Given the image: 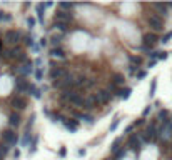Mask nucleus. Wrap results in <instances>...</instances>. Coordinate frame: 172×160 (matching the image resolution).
Listing matches in <instances>:
<instances>
[{"mask_svg":"<svg viewBox=\"0 0 172 160\" xmlns=\"http://www.w3.org/2000/svg\"><path fill=\"white\" fill-rule=\"evenodd\" d=\"M3 157H5V155H3L2 152H0V160H3Z\"/></svg>","mask_w":172,"mask_h":160,"instance_id":"8fccbe9b","label":"nucleus"},{"mask_svg":"<svg viewBox=\"0 0 172 160\" xmlns=\"http://www.w3.org/2000/svg\"><path fill=\"white\" fill-rule=\"evenodd\" d=\"M34 120H35V115H32L30 118H28V124H27V129H30L32 125H34Z\"/></svg>","mask_w":172,"mask_h":160,"instance_id":"e433bc0d","label":"nucleus"},{"mask_svg":"<svg viewBox=\"0 0 172 160\" xmlns=\"http://www.w3.org/2000/svg\"><path fill=\"white\" fill-rule=\"evenodd\" d=\"M130 93H132V90H130L129 87H127V88H119L117 95L120 97V98H124V100H127V98L130 97Z\"/></svg>","mask_w":172,"mask_h":160,"instance_id":"dca6fc26","label":"nucleus"},{"mask_svg":"<svg viewBox=\"0 0 172 160\" xmlns=\"http://www.w3.org/2000/svg\"><path fill=\"white\" fill-rule=\"evenodd\" d=\"M2 138H3V142H5L7 145H15V143H17V133H15L14 130H10V129L3 130Z\"/></svg>","mask_w":172,"mask_h":160,"instance_id":"20e7f679","label":"nucleus"},{"mask_svg":"<svg viewBox=\"0 0 172 160\" xmlns=\"http://www.w3.org/2000/svg\"><path fill=\"white\" fill-rule=\"evenodd\" d=\"M120 142H122V138H115V140L112 142V145H110V150H112L114 154H117V152H119V145H120Z\"/></svg>","mask_w":172,"mask_h":160,"instance_id":"412c9836","label":"nucleus"},{"mask_svg":"<svg viewBox=\"0 0 172 160\" xmlns=\"http://www.w3.org/2000/svg\"><path fill=\"white\" fill-rule=\"evenodd\" d=\"M39 43H40V47H45V45H47V39H45V37H42Z\"/></svg>","mask_w":172,"mask_h":160,"instance_id":"79ce46f5","label":"nucleus"},{"mask_svg":"<svg viewBox=\"0 0 172 160\" xmlns=\"http://www.w3.org/2000/svg\"><path fill=\"white\" fill-rule=\"evenodd\" d=\"M132 130H134V124H130V125H127V127H125V130H124V132H125V133H130Z\"/></svg>","mask_w":172,"mask_h":160,"instance_id":"58836bf2","label":"nucleus"},{"mask_svg":"<svg viewBox=\"0 0 172 160\" xmlns=\"http://www.w3.org/2000/svg\"><path fill=\"white\" fill-rule=\"evenodd\" d=\"M28 87H30V84L25 80V77H19V79L15 80V90H17L19 93L28 92Z\"/></svg>","mask_w":172,"mask_h":160,"instance_id":"423d86ee","label":"nucleus"},{"mask_svg":"<svg viewBox=\"0 0 172 160\" xmlns=\"http://www.w3.org/2000/svg\"><path fill=\"white\" fill-rule=\"evenodd\" d=\"M155 88H157V79H154L152 84H150V88H149V95H150V97L155 95Z\"/></svg>","mask_w":172,"mask_h":160,"instance_id":"5701e85b","label":"nucleus"},{"mask_svg":"<svg viewBox=\"0 0 172 160\" xmlns=\"http://www.w3.org/2000/svg\"><path fill=\"white\" fill-rule=\"evenodd\" d=\"M60 42H62V37H59V35H54V37L50 39V43H52V45H59Z\"/></svg>","mask_w":172,"mask_h":160,"instance_id":"c85d7f7f","label":"nucleus"},{"mask_svg":"<svg viewBox=\"0 0 172 160\" xmlns=\"http://www.w3.org/2000/svg\"><path fill=\"white\" fill-rule=\"evenodd\" d=\"M27 25L30 27V28H34V27H35V18H34V17H28V18H27Z\"/></svg>","mask_w":172,"mask_h":160,"instance_id":"2f4dec72","label":"nucleus"},{"mask_svg":"<svg viewBox=\"0 0 172 160\" xmlns=\"http://www.w3.org/2000/svg\"><path fill=\"white\" fill-rule=\"evenodd\" d=\"M70 18H72V14H70V12L59 10V12L55 14V22H64V23H67Z\"/></svg>","mask_w":172,"mask_h":160,"instance_id":"6e6552de","label":"nucleus"},{"mask_svg":"<svg viewBox=\"0 0 172 160\" xmlns=\"http://www.w3.org/2000/svg\"><path fill=\"white\" fill-rule=\"evenodd\" d=\"M20 37H22V34L19 30H7L5 32V40L10 43H17L20 40Z\"/></svg>","mask_w":172,"mask_h":160,"instance_id":"0eeeda50","label":"nucleus"},{"mask_svg":"<svg viewBox=\"0 0 172 160\" xmlns=\"http://www.w3.org/2000/svg\"><path fill=\"white\" fill-rule=\"evenodd\" d=\"M97 102L99 104H107V102L110 100V92L109 90H100V92H97Z\"/></svg>","mask_w":172,"mask_h":160,"instance_id":"9b49d317","label":"nucleus"},{"mask_svg":"<svg viewBox=\"0 0 172 160\" xmlns=\"http://www.w3.org/2000/svg\"><path fill=\"white\" fill-rule=\"evenodd\" d=\"M32 60H25V65H20V67H17V72L20 73V75H28V73H32Z\"/></svg>","mask_w":172,"mask_h":160,"instance_id":"1a4fd4ad","label":"nucleus"},{"mask_svg":"<svg viewBox=\"0 0 172 160\" xmlns=\"http://www.w3.org/2000/svg\"><path fill=\"white\" fill-rule=\"evenodd\" d=\"M14 157H15V158L20 157V150H15V152H14Z\"/></svg>","mask_w":172,"mask_h":160,"instance_id":"49530a36","label":"nucleus"},{"mask_svg":"<svg viewBox=\"0 0 172 160\" xmlns=\"http://www.w3.org/2000/svg\"><path fill=\"white\" fill-rule=\"evenodd\" d=\"M170 125H172V120H170Z\"/></svg>","mask_w":172,"mask_h":160,"instance_id":"3c124183","label":"nucleus"},{"mask_svg":"<svg viewBox=\"0 0 172 160\" xmlns=\"http://www.w3.org/2000/svg\"><path fill=\"white\" fill-rule=\"evenodd\" d=\"M170 39H172V30H170V32H167V34L162 37L161 42H162V43H169V42H170Z\"/></svg>","mask_w":172,"mask_h":160,"instance_id":"bb28decb","label":"nucleus"},{"mask_svg":"<svg viewBox=\"0 0 172 160\" xmlns=\"http://www.w3.org/2000/svg\"><path fill=\"white\" fill-rule=\"evenodd\" d=\"M28 142H30V133L27 132L25 135H23V138H22V142H20V143H22V147H27Z\"/></svg>","mask_w":172,"mask_h":160,"instance_id":"cd10ccee","label":"nucleus"},{"mask_svg":"<svg viewBox=\"0 0 172 160\" xmlns=\"http://www.w3.org/2000/svg\"><path fill=\"white\" fill-rule=\"evenodd\" d=\"M139 143H141V135L137 133H132L129 137V140H127V147H132V149H137Z\"/></svg>","mask_w":172,"mask_h":160,"instance_id":"ddd939ff","label":"nucleus"},{"mask_svg":"<svg viewBox=\"0 0 172 160\" xmlns=\"http://www.w3.org/2000/svg\"><path fill=\"white\" fill-rule=\"evenodd\" d=\"M144 124V118H139V120H136L134 122V127H137V125H142Z\"/></svg>","mask_w":172,"mask_h":160,"instance_id":"37998d69","label":"nucleus"},{"mask_svg":"<svg viewBox=\"0 0 172 160\" xmlns=\"http://www.w3.org/2000/svg\"><path fill=\"white\" fill-rule=\"evenodd\" d=\"M9 124H10L12 127L20 125V115H19L17 112H12V113H10V117H9Z\"/></svg>","mask_w":172,"mask_h":160,"instance_id":"2eb2a0df","label":"nucleus"},{"mask_svg":"<svg viewBox=\"0 0 172 160\" xmlns=\"http://www.w3.org/2000/svg\"><path fill=\"white\" fill-rule=\"evenodd\" d=\"M3 53V50H2V40H0V55Z\"/></svg>","mask_w":172,"mask_h":160,"instance_id":"09e8293b","label":"nucleus"},{"mask_svg":"<svg viewBox=\"0 0 172 160\" xmlns=\"http://www.w3.org/2000/svg\"><path fill=\"white\" fill-rule=\"evenodd\" d=\"M155 64H157V60H150V62H149V67H150V68H152V67H154V65H155Z\"/></svg>","mask_w":172,"mask_h":160,"instance_id":"a18cd8bd","label":"nucleus"},{"mask_svg":"<svg viewBox=\"0 0 172 160\" xmlns=\"http://www.w3.org/2000/svg\"><path fill=\"white\" fill-rule=\"evenodd\" d=\"M35 79L37 80H42V70H40V68H39V70H35Z\"/></svg>","mask_w":172,"mask_h":160,"instance_id":"4c0bfd02","label":"nucleus"},{"mask_svg":"<svg viewBox=\"0 0 172 160\" xmlns=\"http://www.w3.org/2000/svg\"><path fill=\"white\" fill-rule=\"evenodd\" d=\"M28 92H30L35 98H40V97H42V92H40L39 88H35L34 85H30V87H28Z\"/></svg>","mask_w":172,"mask_h":160,"instance_id":"aec40b11","label":"nucleus"},{"mask_svg":"<svg viewBox=\"0 0 172 160\" xmlns=\"http://www.w3.org/2000/svg\"><path fill=\"white\" fill-rule=\"evenodd\" d=\"M167 57H169V53H167V52H159V60H166Z\"/></svg>","mask_w":172,"mask_h":160,"instance_id":"f704fd0d","label":"nucleus"},{"mask_svg":"<svg viewBox=\"0 0 172 160\" xmlns=\"http://www.w3.org/2000/svg\"><path fill=\"white\" fill-rule=\"evenodd\" d=\"M59 155H60V157H65V155H67V149H65V147H62V149L59 150Z\"/></svg>","mask_w":172,"mask_h":160,"instance_id":"ea45409f","label":"nucleus"},{"mask_svg":"<svg viewBox=\"0 0 172 160\" xmlns=\"http://www.w3.org/2000/svg\"><path fill=\"white\" fill-rule=\"evenodd\" d=\"M112 82H114V84H115V85H122V84H124V82H125V77H124V73H114V77H112Z\"/></svg>","mask_w":172,"mask_h":160,"instance_id":"a211bd4d","label":"nucleus"},{"mask_svg":"<svg viewBox=\"0 0 172 160\" xmlns=\"http://www.w3.org/2000/svg\"><path fill=\"white\" fill-rule=\"evenodd\" d=\"M69 72H67V68H64V67H54L50 70V79L52 80H64V79H69Z\"/></svg>","mask_w":172,"mask_h":160,"instance_id":"f03ea898","label":"nucleus"},{"mask_svg":"<svg viewBox=\"0 0 172 160\" xmlns=\"http://www.w3.org/2000/svg\"><path fill=\"white\" fill-rule=\"evenodd\" d=\"M3 18H5V20H7V15H5V14H3V12H2V10H0V20H3Z\"/></svg>","mask_w":172,"mask_h":160,"instance_id":"c03bdc74","label":"nucleus"},{"mask_svg":"<svg viewBox=\"0 0 172 160\" xmlns=\"http://www.w3.org/2000/svg\"><path fill=\"white\" fill-rule=\"evenodd\" d=\"M62 98L67 100V102H70L73 105H77V107H84V102H85V98L82 97L79 92H69V90H64Z\"/></svg>","mask_w":172,"mask_h":160,"instance_id":"f257e3e1","label":"nucleus"},{"mask_svg":"<svg viewBox=\"0 0 172 160\" xmlns=\"http://www.w3.org/2000/svg\"><path fill=\"white\" fill-rule=\"evenodd\" d=\"M50 55H52V57H59V59H64V57H65V52H64L60 47H54V48L50 50Z\"/></svg>","mask_w":172,"mask_h":160,"instance_id":"f3484780","label":"nucleus"},{"mask_svg":"<svg viewBox=\"0 0 172 160\" xmlns=\"http://www.w3.org/2000/svg\"><path fill=\"white\" fill-rule=\"evenodd\" d=\"M9 150H10V147H9V145H0V152H2L3 155L9 154Z\"/></svg>","mask_w":172,"mask_h":160,"instance_id":"473e14b6","label":"nucleus"},{"mask_svg":"<svg viewBox=\"0 0 172 160\" xmlns=\"http://www.w3.org/2000/svg\"><path fill=\"white\" fill-rule=\"evenodd\" d=\"M95 104H99V102H97V97H95V95L85 97V102H84V107H85V109H92V107H95Z\"/></svg>","mask_w":172,"mask_h":160,"instance_id":"4468645a","label":"nucleus"},{"mask_svg":"<svg viewBox=\"0 0 172 160\" xmlns=\"http://www.w3.org/2000/svg\"><path fill=\"white\" fill-rule=\"evenodd\" d=\"M12 107H14V109H17V110H23L27 107V100L23 97H15L14 100H12Z\"/></svg>","mask_w":172,"mask_h":160,"instance_id":"9d476101","label":"nucleus"},{"mask_svg":"<svg viewBox=\"0 0 172 160\" xmlns=\"http://www.w3.org/2000/svg\"><path fill=\"white\" fill-rule=\"evenodd\" d=\"M147 75V73H145V70H139L137 72V80H141V79H144V77Z\"/></svg>","mask_w":172,"mask_h":160,"instance_id":"c9c22d12","label":"nucleus"},{"mask_svg":"<svg viewBox=\"0 0 172 160\" xmlns=\"http://www.w3.org/2000/svg\"><path fill=\"white\" fill-rule=\"evenodd\" d=\"M157 42H159V37L155 35L154 32H152V34H145L144 39H142V43H144V47L147 48V50H150V48H152Z\"/></svg>","mask_w":172,"mask_h":160,"instance_id":"39448f33","label":"nucleus"},{"mask_svg":"<svg viewBox=\"0 0 172 160\" xmlns=\"http://www.w3.org/2000/svg\"><path fill=\"white\" fill-rule=\"evenodd\" d=\"M77 154H79V155H80V157H82V155H85V149H80L79 152H77Z\"/></svg>","mask_w":172,"mask_h":160,"instance_id":"de8ad7c7","label":"nucleus"},{"mask_svg":"<svg viewBox=\"0 0 172 160\" xmlns=\"http://www.w3.org/2000/svg\"><path fill=\"white\" fill-rule=\"evenodd\" d=\"M54 27H55V28H59L60 32H65V30H67V23H64V22H55V23H54Z\"/></svg>","mask_w":172,"mask_h":160,"instance_id":"393cba45","label":"nucleus"},{"mask_svg":"<svg viewBox=\"0 0 172 160\" xmlns=\"http://www.w3.org/2000/svg\"><path fill=\"white\" fill-rule=\"evenodd\" d=\"M23 40H25V43L30 45V47L34 45V37H32V35H25V37H23Z\"/></svg>","mask_w":172,"mask_h":160,"instance_id":"7c9ffc66","label":"nucleus"},{"mask_svg":"<svg viewBox=\"0 0 172 160\" xmlns=\"http://www.w3.org/2000/svg\"><path fill=\"white\" fill-rule=\"evenodd\" d=\"M37 140H39V138H37V137H34V138H32V145H30V154H34V152L37 150Z\"/></svg>","mask_w":172,"mask_h":160,"instance_id":"c756f323","label":"nucleus"},{"mask_svg":"<svg viewBox=\"0 0 172 160\" xmlns=\"http://www.w3.org/2000/svg\"><path fill=\"white\" fill-rule=\"evenodd\" d=\"M59 7H60V10H65V12H67V10H70L72 7H73V3H69V2H60V3H59Z\"/></svg>","mask_w":172,"mask_h":160,"instance_id":"b1692460","label":"nucleus"},{"mask_svg":"<svg viewBox=\"0 0 172 160\" xmlns=\"http://www.w3.org/2000/svg\"><path fill=\"white\" fill-rule=\"evenodd\" d=\"M125 154H127V150H125V149H120V150H119L117 154H115V157H114V160H120L122 157H125Z\"/></svg>","mask_w":172,"mask_h":160,"instance_id":"a878e982","label":"nucleus"},{"mask_svg":"<svg viewBox=\"0 0 172 160\" xmlns=\"http://www.w3.org/2000/svg\"><path fill=\"white\" fill-rule=\"evenodd\" d=\"M35 9H37V15H39V22L44 23V9H45V5H44V3H39Z\"/></svg>","mask_w":172,"mask_h":160,"instance_id":"6ab92c4d","label":"nucleus"},{"mask_svg":"<svg viewBox=\"0 0 172 160\" xmlns=\"http://www.w3.org/2000/svg\"><path fill=\"white\" fill-rule=\"evenodd\" d=\"M147 22H149V25H150V28H152L154 32H161V30H164V20L159 17V15H150Z\"/></svg>","mask_w":172,"mask_h":160,"instance_id":"7ed1b4c3","label":"nucleus"},{"mask_svg":"<svg viewBox=\"0 0 172 160\" xmlns=\"http://www.w3.org/2000/svg\"><path fill=\"white\" fill-rule=\"evenodd\" d=\"M130 64H132V65H136V67H139V65H141L142 64V57H136V55H132V57H130Z\"/></svg>","mask_w":172,"mask_h":160,"instance_id":"4be33fe9","label":"nucleus"},{"mask_svg":"<svg viewBox=\"0 0 172 160\" xmlns=\"http://www.w3.org/2000/svg\"><path fill=\"white\" fill-rule=\"evenodd\" d=\"M150 109H152L150 105H149V107H145V109H144V112H142V115H144V117H145V115H149V113H150Z\"/></svg>","mask_w":172,"mask_h":160,"instance_id":"a19ab883","label":"nucleus"},{"mask_svg":"<svg viewBox=\"0 0 172 160\" xmlns=\"http://www.w3.org/2000/svg\"><path fill=\"white\" fill-rule=\"evenodd\" d=\"M64 125H65V129H67L69 132H72V133L77 132V129H79V122L73 120V118H69V120H65Z\"/></svg>","mask_w":172,"mask_h":160,"instance_id":"f8f14e48","label":"nucleus"},{"mask_svg":"<svg viewBox=\"0 0 172 160\" xmlns=\"http://www.w3.org/2000/svg\"><path fill=\"white\" fill-rule=\"evenodd\" d=\"M119 122H120V120H119V118H117V120H114V122H112V124H110V132H114V130H115V129H117Z\"/></svg>","mask_w":172,"mask_h":160,"instance_id":"72a5a7b5","label":"nucleus"}]
</instances>
